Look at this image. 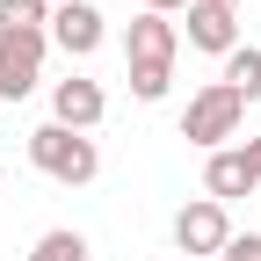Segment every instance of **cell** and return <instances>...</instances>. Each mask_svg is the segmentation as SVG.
Instances as JSON below:
<instances>
[{"label":"cell","instance_id":"cell-7","mask_svg":"<svg viewBox=\"0 0 261 261\" xmlns=\"http://www.w3.org/2000/svg\"><path fill=\"white\" fill-rule=\"evenodd\" d=\"M102 109H109V94H102V80H87V73H73V80L51 87V123H65V130H94Z\"/></svg>","mask_w":261,"mask_h":261},{"label":"cell","instance_id":"cell-11","mask_svg":"<svg viewBox=\"0 0 261 261\" xmlns=\"http://www.w3.org/2000/svg\"><path fill=\"white\" fill-rule=\"evenodd\" d=\"M29 261H87V232H65L58 225V232H44L37 247H29Z\"/></svg>","mask_w":261,"mask_h":261},{"label":"cell","instance_id":"cell-9","mask_svg":"<svg viewBox=\"0 0 261 261\" xmlns=\"http://www.w3.org/2000/svg\"><path fill=\"white\" fill-rule=\"evenodd\" d=\"M247 189H254V174H247V152L240 145H225V152L203 160V196L211 203H232V196H247Z\"/></svg>","mask_w":261,"mask_h":261},{"label":"cell","instance_id":"cell-16","mask_svg":"<svg viewBox=\"0 0 261 261\" xmlns=\"http://www.w3.org/2000/svg\"><path fill=\"white\" fill-rule=\"evenodd\" d=\"M218 8H240V0H218Z\"/></svg>","mask_w":261,"mask_h":261},{"label":"cell","instance_id":"cell-5","mask_svg":"<svg viewBox=\"0 0 261 261\" xmlns=\"http://www.w3.org/2000/svg\"><path fill=\"white\" fill-rule=\"evenodd\" d=\"M225 240H232V218H225V203L196 196V203L174 211V247H181V254H225Z\"/></svg>","mask_w":261,"mask_h":261},{"label":"cell","instance_id":"cell-6","mask_svg":"<svg viewBox=\"0 0 261 261\" xmlns=\"http://www.w3.org/2000/svg\"><path fill=\"white\" fill-rule=\"evenodd\" d=\"M102 37H109V22H102L94 0H65V8H51V44H58L65 58H94Z\"/></svg>","mask_w":261,"mask_h":261},{"label":"cell","instance_id":"cell-1","mask_svg":"<svg viewBox=\"0 0 261 261\" xmlns=\"http://www.w3.org/2000/svg\"><path fill=\"white\" fill-rule=\"evenodd\" d=\"M29 167L65 181V189H87L94 174H102V145L87 138V130H65V123H44L29 130Z\"/></svg>","mask_w":261,"mask_h":261},{"label":"cell","instance_id":"cell-15","mask_svg":"<svg viewBox=\"0 0 261 261\" xmlns=\"http://www.w3.org/2000/svg\"><path fill=\"white\" fill-rule=\"evenodd\" d=\"M240 152H247V174H254V189H261V138H247Z\"/></svg>","mask_w":261,"mask_h":261},{"label":"cell","instance_id":"cell-14","mask_svg":"<svg viewBox=\"0 0 261 261\" xmlns=\"http://www.w3.org/2000/svg\"><path fill=\"white\" fill-rule=\"evenodd\" d=\"M145 15H189V0H138Z\"/></svg>","mask_w":261,"mask_h":261},{"label":"cell","instance_id":"cell-12","mask_svg":"<svg viewBox=\"0 0 261 261\" xmlns=\"http://www.w3.org/2000/svg\"><path fill=\"white\" fill-rule=\"evenodd\" d=\"M0 29H51V0H0Z\"/></svg>","mask_w":261,"mask_h":261},{"label":"cell","instance_id":"cell-10","mask_svg":"<svg viewBox=\"0 0 261 261\" xmlns=\"http://www.w3.org/2000/svg\"><path fill=\"white\" fill-rule=\"evenodd\" d=\"M225 87H232L240 102H261V51H254V44L225 51Z\"/></svg>","mask_w":261,"mask_h":261},{"label":"cell","instance_id":"cell-2","mask_svg":"<svg viewBox=\"0 0 261 261\" xmlns=\"http://www.w3.org/2000/svg\"><path fill=\"white\" fill-rule=\"evenodd\" d=\"M240 123H247V102H240L225 80H211V87L189 94V109H181V138L203 145V152H225V138H240Z\"/></svg>","mask_w":261,"mask_h":261},{"label":"cell","instance_id":"cell-4","mask_svg":"<svg viewBox=\"0 0 261 261\" xmlns=\"http://www.w3.org/2000/svg\"><path fill=\"white\" fill-rule=\"evenodd\" d=\"M174 51H181V29L167 15H145L138 8V22L123 29V65L130 73H174Z\"/></svg>","mask_w":261,"mask_h":261},{"label":"cell","instance_id":"cell-18","mask_svg":"<svg viewBox=\"0 0 261 261\" xmlns=\"http://www.w3.org/2000/svg\"><path fill=\"white\" fill-rule=\"evenodd\" d=\"M0 174H8V167H0Z\"/></svg>","mask_w":261,"mask_h":261},{"label":"cell","instance_id":"cell-17","mask_svg":"<svg viewBox=\"0 0 261 261\" xmlns=\"http://www.w3.org/2000/svg\"><path fill=\"white\" fill-rule=\"evenodd\" d=\"M51 8H65V0H51Z\"/></svg>","mask_w":261,"mask_h":261},{"label":"cell","instance_id":"cell-3","mask_svg":"<svg viewBox=\"0 0 261 261\" xmlns=\"http://www.w3.org/2000/svg\"><path fill=\"white\" fill-rule=\"evenodd\" d=\"M51 29H0V102H29L44 80Z\"/></svg>","mask_w":261,"mask_h":261},{"label":"cell","instance_id":"cell-13","mask_svg":"<svg viewBox=\"0 0 261 261\" xmlns=\"http://www.w3.org/2000/svg\"><path fill=\"white\" fill-rule=\"evenodd\" d=\"M218 261H261V232H232Z\"/></svg>","mask_w":261,"mask_h":261},{"label":"cell","instance_id":"cell-8","mask_svg":"<svg viewBox=\"0 0 261 261\" xmlns=\"http://www.w3.org/2000/svg\"><path fill=\"white\" fill-rule=\"evenodd\" d=\"M240 8H218V0H189V44L196 51H211V58H225V51H240V22H232Z\"/></svg>","mask_w":261,"mask_h":261}]
</instances>
